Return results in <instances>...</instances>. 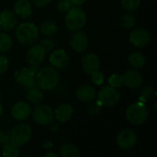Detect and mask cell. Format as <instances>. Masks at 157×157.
<instances>
[{"label": "cell", "mask_w": 157, "mask_h": 157, "mask_svg": "<svg viewBox=\"0 0 157 157\" xmlns=\"http://www.w3.org/2000/svg\"><path fill=\"white\" fill-rule=\"evenodd\" d=\"M2 113H3V106H2V104L0 103V116L2 115Z\"/></svg>", "instance_id": "obj_41"}, {"label": "cell", "mask_w": 157, "mask_h": 157, "mask_svg": "<svg viewBox=\"0 0 157 157\" xmlns=\"http://www.w3.org/2000/svg\"><path fill=\"white\" fill-rule=\"evenodd\" d=\"M12 46V39L6 33L0 32V52H6Z\"/></svg>", "instance_id": "obj_26"}, {"label": "cell", "mask_w": 157, "mask_h": 157, "mask_svg": "<svg viewBox=\"0 0 157 157\" xmlns=\"http://www.w3.org/2000/svg\"><path fill=\"white\" fill-rule=\"evenodd\" d=\"M2 155H3V156L6 157H17L19 155V150L16 144L9 142L4 145Z\"/></svg>", "instance_id": "obj_25"}, {"label": "cell", "mask_w": 157, "mask_h": 157, "mask_svg": "<svg viewBox=\"0 0 157 157\" xmlns=\"http://www.w3.org/2000/svg\"><path fill=\"white\" fill-rule=\"evenodd\" d=\"M8 68V60L6 56L0 55V75H3Z\"/></svg>", "instance_id": "obj_34"}, {"label": "cell", "mask_w": 157, "mask_h": 157, "mask_svg": "<svg viewBox=\"0 0 157 157\" xmlns=\"http://www.w3.org/2000/svg\"><path fill=\"white\" fill-rule=\"evenodd\" d=\"M40 45H41V46L43 47V49H44L46 52H50V51L52 49V47L54 46V43H53V41H52V40H50V39H45V40H41V42H40Z\"/></svg>", "instance_id": "obj_36"}, {"label": "cell", "mask_w": 157, "mask_h": 157, "mask_svg": "<svg viewBox=\"0 0 157 157\" xmlns=\"http://www.w3.org/2000/svg\"><path fill=\"white\" fill-rule=\"evenodd\" d=\"M148 109L142 102L131 105L126 110V119L133 125H141L144 123L148 119Z\"/></svg>", "instance_id": "obj_4"}, {"label": "cell", "mask_w": 157, "mask_h": 157, "mask_svg": "<svg viewBox=\"0 0 157 157\" xmlns=\"http://www.w3.org/2000/svg\"><path fill=\"white\" fill-rule=\"evenodd\" d=\"M98 102L101 106L105 107H113L116 106L121 100V94L120 92L111 86H104L98 92Z\"/></svg>", "instance_id": "obj_6"}, {"label": "cell", "mask_w": 157, "mask_h": 157, "mask_svg": "<svg viewBox=\"0 0 157 157\" xmlns=\"http://www.w3.org/2000/svg\"><path fill=\"white\" fill-rule=\"evenodd\" d=\"M121 23L122 27H124L126 29L132 28L135 25V17L132 14H129V13L124 14L121 17Z\"/></svg>", "instance_id": "obj_28"}, {"label": "cell", "mask_w": 157, "mask_h": 157, "mask_svg": "<svg viewBox=\"0 0 157 157\" xmlns=\"http://www.w3.org/2000/svg\"><path fill=\"white\" fill-rule=\"evenodd\" d=\"M46 51L40 44L33 45L29 49L26 54V60L31 66L40 65L45 59Z\"/></svg>", "instance_id": "obj_11"}, {"label": "cell", "mask_w": 157, "mask_h": 157, "mask_svg": "<svg viewBox=\"0 0 157 157\" xmlns=\"http://www.w3.org/2000/svg\"><path fill=\"white\" fill-rule=\"evenodd\" d=\"M96 95H97V93H96L95 88L92 87L91 86H87V85L79 86L75 92V96H76L77 99L79 101L85 102V103L94 100L96 98Z\"/></svg>", "instance_id": "obj_18"}, {"label": "cell", "mask_w": 157, "mask_h": 157, "mask_svg": "<svg viewBox=\"0 0 157 157\" xmlns=\"http://www.w3.org/2000/svg\"><path fill=\"white\" fill-rule=\"evenodd\" d=\"M32 136V130L29 125L25 123L17 124L13 128L10 133V142L17 147L27 144Z\"/></svg>", "instance_id": "obj_5"}, {"label": "cell", "mask_w": 157, "mask_h": 157, "mask_svg": "<svg viewBox=\"0 0 157 157\" xmlns=\"http://www.w3.org/2000/svg\"><path fill=\"white\" fill-rule=\"evenodd\" d=\"M27 98L30 103L40 104V102L43 99V94L38 86H32L29 87L27 92Z\"/></svg>", "instance_id": "obj_23"}, {"label": "cell", "mask_w": 157, "mask_h": 157, "mask_svg": "<svg viewBox=\"0 0 157 157\" xmlns=\"http://www.w3.org/2000/svg\"><path fill=\"white\" fill-rule=\"evenodd\" d=\"M137 143V134L135 132L130 129L121 131L117 137V144L119 147L124 150L132 148Z\"/></svg>", "instance_id": "obj_10"}, {"label": "cell", "mask_w": 157, "mask_h": 157, "mask_svg": "<svg viewBox=\"0 0 157 157\" xmlns=\"http://www.w3.org/2000/svg\"><path fill=\"white\" fill-rule=\"evenodd\" d=\"M17 25V15L11 10H4L0 13V29L4 31L12 30Z\"/></svg>", "instance_id": "obj_15"}, {"label": "cell", "mask_w": 157, "mask_h": 157, "mask_svg": "<svg viewBox=\"0 0 157 157\" xmlns=\"http://www.w3.org/2000/svg\"><path fill=\"white\" fill-rule=\"evenodd\" d=\"M73 112H74V109L71 107V105L61 104V105L56 107L55 111H54V115H55V118L58 121L63 123V122L68 121L71 119Z\"/></svg>", "instance_id": "obj_19"}, {"label": "cell", "mask_w": 157, "mask_h": 157, "mask_svg": "<svg viewBox=\"0 0 157 157\" xmlns=\"http://www.w3.org/2000/svg\"><path fill=\"white\" fill-rule=\"evenodd\" d=\"M59 155L62 157H79L80 153L76 146L72 144H64L60 147Z\"/></svg>", "instance_id": "obj_22"}, {"label": "cell", "mask_w": 157, "mask_h": 157, "mask_svg": "<svg viewBox=\"0 0 157 157\" xmlns=\"http://www.w3.org/2000/svg\"><path fill=\"white\" fill-rule=\"evenodd\" d=\"M121 6L127 11L132 12L141 6V0H121Z\"/></svg>", "instance_id": "obj_27"}, {"label": "cell", "mask_w": 157, "mask_h": 157, "mask_svg": "<svg viewBox=\"0 0 157 157\" xmlns=\"http://www.w3.org/2000/svg\"><path fill=\"white\" fill-rule=\"evenodd\" d=\"M88 45V39L83 31L75 32L70 39V46L76 52H83Z\"/></svg>", "instance_id": "obj_14"}, {"label": "cell", "mask_w": 157, "mask_h": 157, "mask_svg": "<svg viewBox=\"0 0 157 157\" xmlns=\"http://www.w3.org/2000/svg\"><path fill=\"white\" fill-rule=\"evenodd\" d=\"M121 77L122 83L130 88H138L144 82L142 74L136 70H128L121 75Z\"/></svg>", "instance_id": "obj_12"}, {"label": "cell", "mask_w": 157, "mask_h": 157, "mask_svg": "<svg viewBox=\"0 0 157 157\" xmlns=\"http://www.w3.org/2000/svg\"><path fill=\"white\" fill-rule=\"evenodd\" d=\"M86 13L79 6H72L71 9L67 11L65 17V25L68 29L72 31L79 30L86 25Z\"/></svg>", "instance_id": "obj_3"}, {"label": "cell", "mask_w": 157, "mask_h": 157, "mask_svg": "<svg viewBox=\"0 0 157 157\" xmlns=\"http://www.w3.org/2000/svg\"><path fill=\"white\" fill-rule=\"evenodd\" d=\"M40 29V32L43 35H45V36H52L57 32L58 28H57V25L55 24V22L47 20V21H44V22L41 23Z\"/></svg>", "instance_id": "obj_24"}, {"label": "cell", "mask_w": 157, "mask_h": 157, "mask_svg": "<svg viewBox=\"0 0 157 157\" xmlns=\"http://www.w3.org/2000/svg\"><path fill=\"white\" fill-rule=\"evenodd\" d=\"M150 40H151L150 33L146 29L142 28L133 29L129 36L130 42L137 48H144L147 46L150 42Z\"/></svg>", "instance_id": "obj_9"}, {"label": "cell", "mask_w": 157, "mask_h": 157, "mask_svg": "<svg viewBox=\"0 0 157 157\" xmlns=\"http://www.w3.org/2000/svg\"><path fill=\"white\" fill-rule=\"evenodd\" d=\"M90 75H91V81H92L93 84H95L97 86H99V85L103 84V82H104V75H103V73H101V72H99L98 70V71L93 72Z\"/></svg>", "instance_id": "obj_30"}, {"label": "cell", "mask_w": 157, "mask_h": 157, "mask_svg": "<svg viewBox=\"0 0 157 157\" xmlns=\"http://www.w3.org/2000/svg\"><path fill=\"white\" fill-rule=\"evenodd\" d=\"M100 66V61L97 54L88 53L84 56L82 60V68L86 74H92L95 71H98Z\"/></svg>", "instance_id": "obj_16"}, {"label": "cell", "mask_w": 157, "mask_h": 157, "mask_svg": "<svg viewBox=\"0 0 157 157\" xmlns=\"http://www.w3.org/2000/svg\"><path fill=\"white\" fill-rule=\"evenodd\" d=\"M44 156H45V157H50V156L58 157V155H56L55 153H48V154L44 155Z\"/></svg>", "instance_id": "obj_39"}, {"label": "cell", "mask_w": 157, "mask_h": 157, "mask_svg": "<svg viewBox=\"0 0 157 157\" xmlns=\"http://www.w3.org/2000/svg\"><path fill=\"white\" fill-rule=\"evenodd\" d=\"M73 6V4L70 0H61L59 5H58V9L60 12H67L71 7Z\"/></svg>", "instance_id": "obj_32"}, {"label": "cell", "mask_w": 157, "mask_h": 157, "mask_svg": "<svg viewBox=\"0 0 157 157\" xmlns=\"http://www.w3.org/2000/svg\"><path fill=\"white\" fill-rule=\"evenodd\" d=\"M153 96H154V89L153 87H150V86L144 87L141 92V99L143 101H147L151 99Z\"/></svg>", "instance_id": "obj_31"}, {"label": "cell", "mask_w": 157, "mask_h": 157, "mask_svg": "<svg viewBox=\"0 0 157 157\" xmlns=\"http://www.w3.org/2000/svg\"><path fill=\"white\" fill-rule=\"evenodd\" d=\"M109 86L117 88V87H121V86L123 84L122 83V77L121 75H118V74H113L109 76Z\"/></svg>", "instance_id": "obj_29"}, {"label": "cell", "mask_w": 157, "mask_h": 157, "mask_svg": "<svg viewBox=\"0 0 157 157\" xmlns=\"http://www.w3.org/2000/svg\"><path fill=\"white\" fill-rule=\"evenodd\" d=\"M9 142H10V134L6 132L1 131L0 132V145L4 146Z\"/></svg>", "instance_id": "obj_35"}, {"label": "cell", "mask_w": 157, "mask_h": 157, "mask_svg": "<svg viewBox=\"0 0 157 157\" xmlns=\"http://www.w3.org/2000/svg\"><path fill=\"white\" fill-rule=\"evenodd\" d=\"M71 2H72V4L74 5V6H81V5H83L86 0H70Z\"/></svg>", "instance_id": "obj_38"}, {"label": "cell", "mask_w": 157, "mask_h": 157, "mask_svg": "<svg viewBox=\"0 0 157 157\" xmlns=\"http://www.w3.org/2000/svg\"><path fill=\"white\" fill-rule=\"evenodd\" d=\"M52 145V144L51 143V142H49V143H47V144H44V147H47V148H50L51 146Z\"/></svg>", "instance_id": "obj_40"}, {"label": "cell", "mask_w": 157, "mask_h": 157, "mask_svg": "<svg viewBox=\"0 0 157 157\" xmlns=\"http://www.w3.org/2000/svg\"><path fill=\"white\" fill-rule=\"evenodd\" d=\"M50 63L56 69H65L69 63V57L65 51L63 50H55L50 55Z\"/></svg>", "instance_id": "obj_13"}, {"label": "cell", "mask_w": 157, "mask_h": 157, "mask_svg": "<svg viewBox=\"0 0 157 157\" xmlns=\"http://www.w3.org/2000/svg\"><path fill=\"white\" fill-rule=\"evenodd\" d=\"M15 14L21 18L29 17L32 13L31 3L28 0H17L14 5Z\"/></svg>", "instance_id": "obj_20"}, {"label": "cell", "mask_w": 157, "mask_h": 157, "mask_svg": "<svg viewBox=\"0 0 157 157\" xmlns=\"http://www.w3.org/2000/svg\"><path fill=\"white\" fill-rule=\"evenodd\" d=\"M37 66L29 67V68H21L15 73V80L17 84L29 88L32 86H36V72Z\"/></svg>", "instance_id": "obj_7"}, {"label": "cell", "mask_w": 157, "mask_h": 157, "mask_svg": "<svg viewBox=\"0 0 157 157\" xmlns=\"http://www.w3.org/2000/svg\"><path fill=\"white\" fill-rule=\"evenodd\" d=\"M128 62L132 67H133L134 69H139L144 66L146 63V58L142 52H135L128 57Z\"/></svg>", "instance_id": "obj_21"}, {"label": "cell", "mask_w": 157, "mask_h": 157, "mask_svg": "<svg viewBox=\"0 0 157 157\" xmlns=\"http://www.w3.org/2000/svg\"><path fill=\"white\" fill-rule=\"evenodd\" d=\"M52 0H31L32 4L35 5L36 6H39V7H42V6H47Z\"/></svg>", "instance_id": "obj_37"}, {"label": "cell", "mask_w": 157, "mask_h": 157, "mask_svg": "<svg viewBox=\"0 0 157 157\" xmlns=\"http://www.w3.org/2000/svg\"><path fill=\"white\" fill-rule=\"evenodd\" d=\"M33 120L40 125H47L54 121V112L48 105H38L32 113Z\"/></svg>", "instance_id": "obj_8"}, {"label": "cell", "mask_w": 157, "mask_h": 157, "mask_svg": "<svg viewBox=\"0 0 157 157\" xmlns=\"http://www.w3.org/2000/svg\"><path fill=\"white\" fill-rule=\"evenodd\" d=\"M59 80L58 72L52 67L42 68L36 74V86L41 90H52L58 85Z\"/></svg>", "instance_id": "obj_1"}, {"label": "cell", "mask_w": 157, "mask_h": 157, "mask_svg": "<svg viewBox=\"0 0 157 157\" xmlns=\"http://www.w3.org/2000/svg\"><path fill=\"white\" fill-rule=\"evenodd\" d=\"M101 105L97 102V103H94L92 105H90L88 107V113L90 115H97V114H99L100 111H101Z\"/></svg>", "instance_id": "obj_33"}, {"label": "cell", "mask_w": 157, "mask_h": 157, "mask_svg": "<svg viewBox=\"0 0 157 157\" xmlns=\"http://www.w3.org/2000/svg\"><path fill=\"white\" fill-rule=\"evenodd\" d=\"M40 36V29L34 24L30 22H24L17 26L16 29V38L23 45H33Z\"/></svg>", "instance_id": "obj_2"}, {"label": "cell", "mask_w": 157, "mask_h": 157, "mask_svg": "<svg viewBox=\"0 0 157 157\" xmlns=\"http://www.w3.org/2000/svg\"><path fill=\"white\" fill-rule=\"evenodd\" d=\"M154 1H155V0H154Z\"/></svg>", "instance_id": "obj_42"}, {"label": "cell", "mask_w": 157, "mask_h": 157, "mask_svg": "<svg viewBox=\"0 0 157 157\" xmlns=\"http://www.w3.org/2000/svg\"><path fill=\"white\" fill-rule=\"evenodd\" d=\"M11 113L14 119L17 121H24L29 117L31 113V108L28 103L20 101L13 106Z\"/></svg>", "instance_id": "obj_17"}]
</instances>
